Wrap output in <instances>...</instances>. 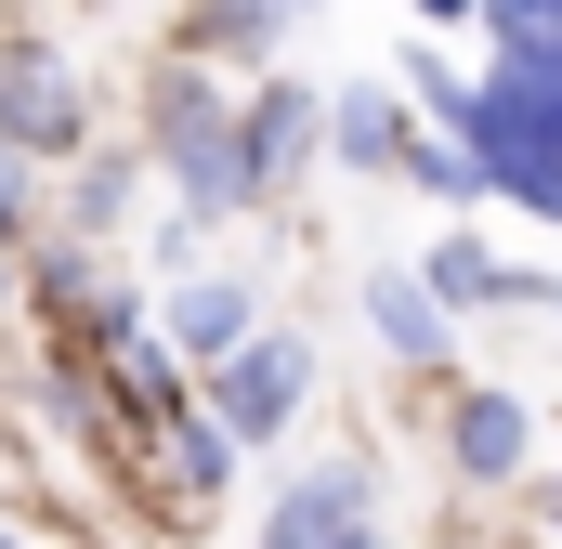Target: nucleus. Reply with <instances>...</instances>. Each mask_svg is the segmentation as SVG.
<instances>
[{
  "instance_id": "1",
  "label": "nucleus",
  "mask_w": 562,
  "mask_h": 549,
  "mask_svg": "<svg viewBox=\"0 0 562 549\" xmlns=\"http://www.w3.org/2000/svg\"><path fill=\"white\" fill-rule=\"evenodd\" d=\"M458 157H471L497 197H524L537 223H562V53L510 40L497 79L458 105Z\"/></svg>"
},
{
  "instance_id": "2",
  "label": "nucleus",
  "mask_w": 562,
  "mask_h": 549,
  "mask_svg": "<svg viewBox=\"0 0 562 549\" xmlns=\"http://www.w3.org/2000/svg\"><path fill=\"white\" fill-rule=\"evenodd\" d=\"M314 393V354L301 340H236V354H210V418L236 432V445H276L288 418Z\"/></svg>"
},
{
  "instance_id": "3",
  "label": "nucleus",
  "mask_w": 562,
  "mask_h": 549,
  "mask_svg": "<svg viewBox=\"0 0 562 549\" xmlns=\"http://www.w3.org/2000/svg\"><path fill=\"white\" fill-rule=\"evenodd\" d=\"M157 157H170L183 210H249V183H236V119H223L196 79H170V92H157Z\"/></svg>"
},
{
  "instance_id": "4",
  "label": "nucleus",
  "mask_w": 562,
  "mask_h": 549,
  "mask_svg": "<svg viewBox=\"0 0 562 549\" xmlns=\"http://www.w3.org/2000/svg\"><path fill=\"white\" fill-rule=\"evenodd\" d=\"M79 144V92H66V66L53 53H0V157H66Z\"/></svg>"
},
{
  "instance_id": "5",
  "label": "nucleus",
  "mask_w": 562,
  "mask_h": 549,
  "mask_svg": "<svg viewBox=\"0 0 562 549\" xmlns=\"http://www.w3.org/2000/svg\"><path fill=\"white\" fill-rule=\"evenodd\" d=\"M445 445H458L471 484H524V458H537V406H524V393H458Z\"/></svg>"
},
{
  "instance_id": "6",
  "label": "nucleus",
  "mask_w": 562,
  "mask_h": 549,
  "mask_svg": "<svg viewBox=\"0 0 562 549\" xmlns=\"http://www.w3.org/2000/svg\"><path fill=\"white\" fill-rule=\"evenodd\" d=\"M353 524H367V471L340 458V471H301V484L276 497V524H262V549H340Z\"/></svg>"
},
{
  "instance_id": "7",
  "label": "nucleus",
  "mask_w": 562,
  "mask_h": 549,
  "mask_svg": "<svg viewBox=\"0 0 562 549\" xmlns=\"http://www.w3.org/2000/svg\"><path fill=\"white\" fill-rule=\"evenodd\" d=\"M301 144H314V92H262V105L236 119V183L276 197L288 170H301Z\"/></svg>"
},
{
  "instance_id": "8",
  "label": "nucleus",
  "mask_w": 562,
  "mask_h": 549,
  "mask_svg": "<svg viewBox=\"0 0 562 549\" xmlns=\"http://www.w3.org/2000/svg\"><path fill=\"white\" fill-rule=\"evenodd\" d=\"M367 327H380L406 367H445V354H458V327H445V301H431L419 274H367Z\"/></svg>"
},
{
  "instance_id": "9",
  "label": "nucleus",
  "mask_w": 562,
  "mask_h": 549,
  "mask_svg": "<svg viewBox=\"0 0 562 549\" xmlns=\"http://www.w3.org/2000/svg\"><path fill=\"white\" fill-rule=\"evenodd\" d=\"M431 301H445V314H484V301H524V288H537V274H510L497 262V249H484V236H445V249H431V274H419ZM537 301H550V288H537Z\"/></svg>"
},
{
  "instance_id": "10",
  "label": "nucleus",
  "mask_w": 562,
  "mask_h": 549,
  "mask_svg": "<svg viewBox=\"0 0 562 549\" xmlns=\"http://www.w3.org/2000/svg\"><path fill=\"white\" fill-rule=\"evenodd\" d=\"M327 144H340L353 170H406V105H393V92H340V105H327Z\"/></svg>"
},
{
  "instance_id": "11",
  "label": "nucleus",
  "mask_w": 562,
  "mask_h": 549,
  "mask_svg": "<svg viewBox=\"0 0 562 549\" xmlns=\"http://www.w3.org/2000/svg\"><path fill=\"white\" fill-rule=\"evenodd\" d=\"M236 340H249V288H183V301H170V354L210 367V354H236Z\"/></svg>"
},
{
  "instance_id": "12",
  "label": "nucleus",
  "mask_w": 562,
  "mask_h": 549,
  "mask_svg": "<svg viewBox=\"0 0 562 549\" xmlns=\"http://www.w3.org/2000/svg\"><path fill=\"white\" fill-rule=\"evenodd\" d=\"M170 484H183V497H223V484H236V432L170 406Z\"/></svg>"
},
{
  "instance_id": "13",
  "label": "nucleus",
  "mask_w": 562,
  "mask_h": 549,
  "mask_svg": "<svg viewBox=\"0 0 562 549\" xmlns=\"http://www.w3.org/2000/svg\"><path fill=\"white\" fill-rule=\"evenodd\" d=\"M406 170H419L431 197H484V170H471V157H458V144H406Z\"/></svg>"
},
{
  "instance_id": "14",
  "label": "nucleus",
  "mask_w": 562,
  "mask_h": 549,
  "mask_svg": "<svg viewBox=\"0 0 562 549\" xmlns=\"http://www.w3.org/2000/svg\"><path fill=\"white\" fill-rule=\"evenodd\" d=\"M497 40H537V53H562V0H497Z\"/></svg>"
},
{
  "instance_id": "15",
  "label": "nucleus",
  "mask_w": 562,
  "mask_h": 549,
  "mask_svg": "<svg viewBox=\"0 0 562 549\" xmlns=\"http://www.w3.org/2000/svg\"><path fill=\"white\" fill-rule=\"evenodd\" d=\"M537 511H550V537H562V471H550V484H537Z\"/></svg>"
},
{
  "instance_id": "16",
  "label": "nucleus",
  "mask_w": 562,
  "mask_h": 549,
  "mask_svg": "<svg viewBox=\"0 0 562 549\" xmlns=\"http://www.w3.org/2000/svg\"><path fill=\"white\" fill-rule=\"evenodd\" d=\"M0 249H13V170H0Z\"/></svg>"
},
{
  "instance_id": "17",
  "label": "nucleus",
  "mask_w": 562,
  "mask_h": 549,
  "mask_svg": "<svg viewBox=\"0 0 562 549\" xmlns=\"http://www.w3.org/2000/svg\"><path fill=\"white\" fill-rule=\"evenodd\" d=\"M340 549H380V524H353V537H340Z\"/></svg>"
},
{
  "instance_id": "18",
  "label": "nucleus",
  "mask_w": 562,
  "mask_h": 549,
  "mask_svg": "<svg viewBox=\"0 0 562 549\" xmlns=\"http://www.w3.org/2000/svg\"><path fill=\"white\" fill-rule=\"evenodd\" d=\"M419 13H471V0H419Z\"/></svg>"
},
{
  "instance_id": "19",
  "label": "nucleus",
  "mask_w": 562,
  "mask_h": 549,
  "mask_svg": "<svg viewBox=\"0 0 562 549\" xmlns=\"http://www.w3.org/2000/svg\"><path fill=\"white\" fill-rule=\"evenodd\" d=\"M550 314H562V288H550Z\"/></svg>"
},
{
  "instance_id": "20",
  "label": "nucleus",
  "mask_w": 562,
  "mask_h": 549,
  "mask_svg": "<svg viewBox=\"0 0 562 549\" xmlns=\"http://www.w3.org/2000/svg\"><path fill=\"white\" fill-rule=\"evenodd\" d=\"M0 549H13V537H0Z\"/></svg>"
},
{
  "instance_id": "21",
  "label": "nucleus",
  "mask_w": 562,
  "mask_h": 549,
  "mask_svg": "<svg viewBox=\"0 0 562 549\" xmlns=\"http://www.w3.org/2000/svg\"><path fill=\"white\" fill-rule=\"evenodd\" d=\"M0 274H13V262H0Z\"/></svg>"
}]
</instances>
